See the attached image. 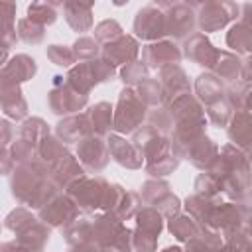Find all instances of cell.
Wrapping results in <instances>:
<instances>
[{
  "mask_svg": "<svg viewBox=\"0 0 252 252\" xmlns=\"http://www.w3.org/2000/svg\"><path fill=\"white\" fill-rule=\"evenodd\" d=\"M116 75V69L112 63H108L106 59L98 57L93 61H81L75 67L69 69L65 81L79 93L89 94L98 83H106L112 81Z\"/></svg>",
  "mask_w": 252,
  "mask_h": 252,
  "instance_id": "cell-6",
  "label": "cell"
},
{
  "mask_svg": "<svg viewBox=\"0 0 252 252\" xmlns=\"http://www.w3.org/2000/svg\"><path fill=\"white\" fill-rule=\"evenodd\" d=\"M18 136H24L28 140H33V142L41 144V140L49 136V126L41 118H28L26 122H22Z\"/></svg>",
  "mask_w": 252,
  "mask_h": 252,
  "instance_id": "cell-41",
  "label": "cell"
},
{
  "mask_svg": "<svg viewBox=\"0 0 252 252\" xmlns=\"http://www.w3.org/2000/svg\"><path fill=\"white\" fill-rule=\"evenodd\" d=\"M148 71H150L148 65L144 61L136 59V61H132V63H128V65H124L120 69V79H122V83L126 87L136 89L144 79H148Z\"/></svg>",
  "mask_w": 252,
  "mask_h": 252,
  "instance_id": "cell-37",
  "label": "cell"
},
{
  "mask_svg": "<svg viewBox=\"0 0 252 252\" xmlns=\"http://www.w3.org/2000/svg\"><path fill=\"white\" fill-rule=\"evenodd\" d=\"M73 51H75L77 59H81V61H93V59H98V55L102 53V45L94 37L81 35L73 43Z\"/></svg>",
  "mask_w": 252,
  "mask_h": 252,
  "instance_id": "cell-39",
  "label": "cell"
},
{
  "mask_svg": "<svg viewBox=\"0 0 252 252\" xmlns=\"http://www.w3.org/2000/svg\"><path fill=\"white\" fill-rule=\"evenodd\" d=\"M240 79H244L246 83L252 85V55H248L242 61V75H240Z\"/></svg>",
  "mask_w": 252,
  "mask_h": 252,
  "instance_id": "cell-47",
  "label": "cell"
},
{
  "mask_svg": "<svg viewBox=\"0 0 252 252\" xmlns=\"http://www.w3.org/2000/svg\"><path fill=\"white\" fill-rule=\"evenodd\" d=\"M69 252H104V248L98 246V244H94V242H83V244L71 246Z\"/></svg>",
  "mask_w": 252,
  "mask_h": 252,
  "instance_id": "cell-46",
  "label": "cell"
},
{
  "mask_svg": "<svg viewBox=\"0 0 252 252\" xmlns=\"http://www.w3.org/2000/svg\"><path fill=\"white\" fill-rule=\"evenodd\" d=\"M136 224L132 228L134 252H156L158 236L163 228V215L154 207H142L134 217Z\"/></svg>",
  "mask_w": 252,
  "mask_h": 252,
  "instance_id": "cell-8",
  "label": "cell"
},
{
  "mask_svg": "<svg viewBox=\"0 0 252 252\" xmlns=\"http://www.w3.org/2000/svg\"><path fill=\"white\" fill-rule=\"evenodd\" d=\"M240 18V4L234 2H201L197 4V28L201 33L222 30L226 24Z\"/></svg>",
  "mask_w": 252,
  "mask_h": 252,
  "instance_id": "cell-9",
  "label": "cell"
},
{
  "mask_svg": "<svg viewBox=\"0 0 252 252\" xmlns=\"http://www.w3.org/2000/svg\"><path fill=\"white\" fill-rule=\"evenodd\" d=\"M148 124L152 128H156L159 134L167 136L173 130V118H171V112L167 110V106H156L148 114Z\"/></svg>",
  "mask_w": 252,
  "mask_h": 252,
  "instance_id": "cell-44",
  "label": "cell"
},
{
  "mask_svg": "<svg viewBox=\"0 0 252 252\" xmlns=\"http://www.w3.org/2000/svg\"><path fill=\"white\" fill-rule=\"evenodd\" d=\"M219 183L220 193L232 201H242L252 189V163L248 156L232 144L219 150V158L207 169Z\"/></svg>",
  "mask_w": 252,
  "mask_h": 252,
  "instance_id": "cell-1",
  "label": "cell"
},
{
  "mask_svg": "<svg viewBox=\"0 0 252 252\" xmlns=\"http://www.w3.org/2000/svg\"><path fill=\"white\" fill-rule=\"evenodd\" d=\"M61 8H63V2H33L28 6V20L43 28L51 26L57 20Z\"/></svg>",
  "mask_w": 252,
  "mask_h": 252,
  "instance_id": "cell-33",
  "label": "cell"
},
{
  "mask_svg": "<svg viewBox=\"0 0 252 252\" xmlns=\"http://www.w3.org/2000/svg\"><path fill=\"white\" fill-rule=\"evenodd\" d=\"M106 142H108V150H110V158L120 163L122 167H128V169H140L146 161H144V156L140 154V150L136 148L134 142H128L126 138H122L120 134H108L106 136Z\"/></svg>",
  "mask_w": 252,
  "mask_h": 252,
  "instance_id": "cell-21",
  "label": "cell"
},
{
  "mask_svg": "<svg viewBox=\"0 0 252 252\" xmlns=\"http://www.w3.org/2000/svg\"><path fill=\"white\" fill-rule=\"evenodd\" d=\"M195 94H197L199 102H205L207 106L213 102H219L224 98L222 81L213 73H203L195 81Z\"/></svg>",
  "mask_w": 252,
  "mask_h": 252,
  "instance_id": "cell-30",
  "label": "cell"
},
{
  "mask_svg": "<svg viewBox=\"0 0 252 252\" xmlns=\"http://www.w3.org/2000/svg\"><path fill=\"white\" fill-rule=\"evenodd\" d=\"M77 158L87 171H94V173L102 171L110 161V150L106 138L94 134L83 138L77 144Z\"/></svg>",
  "mask_w": 252,
  "mask_h": 252,
  "instance_id": "cell-16",
  "label": "cell"
},
{
  "mask_svg": "<svg viewBox=\"0 0 252 252\" xmlns=\"http://www.w3.org/2000/svg\"><path fill=\"white\" fill-rule=\"evenodd\" d=\"M120 35H124V32H122V26L116 20H102L94 28V39L100 45H106V43L118 39Z\"/></svg>",
  "mask_w": 252,
  "mask_h": 252,
  "instance_id": "cell-42",
  "label": "cell"
},
{
  "mask_svg": "<svg viewBox=\"0 0 252 252\" xmlns=\"http://www.w3.org/2000/svg\"><path fill=\"white\" fill-rule=\"evenodd\" d=\"M179 165V158L175 154H169L158 161H152V163H146V171L152 175V177H163V175H169L173 173V169H177Z\"/></svg>",
  "mask_w": 252,
  "mask_h": 252,
  "instance_id": "cell-45",
  "label": "cell"
},
{
  "mask_svg": "<svg viewBox=\"0 0 252 252\" xmlns=\"http://www.w3.org/2000/svg\"><path fill=\"white\" fill-rule=\"evenodd\" d=\"M226 130H228V138H230L232 146H236L244 154H248L252 150V114L250 112L236 110L232 114L230 124L226 126Z\"/></svg>",
  "mask_w": 252,
  "mask_h": 252,
  "instance_id": "cell-25",
  "label": "cell"
},
{
  "mask_svg": "<svg viewBox=\"0 0 252 252\" xmlns=\"http://www.w3.org/2000/svg\"><path fill=\"white\" fill-rule=\"evenodd\" d=\"M2 252H26V250L20 248L16 242H4L2 244Z\"/></svg>",
  "mask_w": 252,
  "mask_h": 252,
  "instance_id": "cell-50",
  "label": "cell"
},
{
  "mask_svg": "<svg viewBox=\"0 0 252 252\" xmlns=\"http://www.w3.org/2000/svg\"><path fill=\"white\" fill-rule=\"evenodd\" d=\"M148 116V104L138 96L136 89L124 87L118 96V104L114 110V132L124 136L142 128V122Z\"/></svg>",
  "mask_w": 252,
  "mask_h": 252,
  "instance_id": "cell-5",
  "label": "cell"
},
{
  "mask_svg": "<svg viewBox=\"0 0 252 252\" xmlns=\"http://www.w3.org/2000/svg\"><path fill=\"white\" fill-rule=\"evenodd\" d=\"M134 32H136V37L150 43L165 39L167 37L165 2H150L142 6L134 18Z\"/></svg>",
  "mask_w": 252,
  "mask_h": 252,
  "instance_id": "cell-7",
  "label": "cell"
},
{
  "mask_svg": "<svg viewBox=\"0 0 252 252\" xmlns=\"http://www.w3.org/2000/svg\"><path fill=\"white\" fill-rule=\"evenodd\" d=\"M57 193H59V187L51 177V169L39 158L14 167L12 195L24 207L39 211Z\"/></svg>",
  "mask_w": 252,
  "mask_h": 252,
  "instance_id": "cell-2",
  "label": "cell"
},
{
  "mask_svg": "<svg viewBox=\"0 0 252 252\" xmlns=\"http://www.w3.org/2000/svg\"><path fill=\"white\" fill-rule=\"evenodd\" d=\"M244 215H246V209L242 205H238V203L236 205L234 203H219L211 211L209 220L205 224V230L220 234V236L226 238V236L242 230Z\"/></svg>",
  "mask_w": 252,
  "mask_h": 252,
  "instance_id": "cell-12",
  "label": "cell"
},
{
  "mask_svg": "<svg viewBox=\"0 0 252 252\" xmlns=\"http://www.w3.org/2000/svg\"><path fill=\"white\" fill-rule=\"evenodd\" d=\"M185 252H224V236L203 230L197 238L187 242Z\"/></svg>",
  "mask_w": 252,
  "mask_h": 252,
  "instance_id": "cell-34",
  "label": "cell"
},
{
  "mask_svg": "<svg viewBox=\"0 0 252 252\" xmlns=\"http://www.w3.org/2000/svg\"><path fill=\"white\" fill-rule=\"evenodd\" d=\"M205 112H207V118H209L215 126H219V128H226V126L230 124V120H232V106L228 104L226 98L209 104V106L205 108Z\"/></svg>",
  "mask_w": 252,
  "mask_h": 252,
  "instance_id": "cell-40",
  "label": "cell"
},
{
  "mask_svg": "<svg viewBox=\"0 0 252 252\" xmlns=\"http://www.w3.org/2000/svg\"><path fill=\"white\" fill-rule=\"evenodd\" d=\"M55 134L63 144H79L83 138L93 136L87 112H79L59 120V124L55 126Z\"/></svg>",
  "mask_w": 252,
  "mask_h": 252,
  "instance_id": "cell-24",
  "label": "cell"
},
{
  "mask_svg": "<svg viewBox=\"0 0 252 252\" xmlns=\"http://www.w3.org/2000/svg\"><path fill=\"white\" fill-rule=\"evenodd\" d=\"M138 53H140V43H138V39L124 33V35H120L118 39H114V41L102 45L100 57L106 59L108 63H112V65L116 67V65H128V63H132V61H136Z\"/></svg>",
  "mask_w": 252,
  "mask_h": 252,
  "instance_id": "cell-22",
  "label": "cell"
},
{
  "mask_svg": "<svg viewBox=\"0 0 252 252\" xmlns=\"http://www.w3.org/2000/svg\"><path fill=\"white\" fill-rule=\"evenodd\" d=\"M89 102V94H83L79 91H75L65 77L55 75L53 77V87L47 93V104L51 108L53 114H65V116H73L79 114V110H83Z\"/></svg>",
  "mask_w": 252,
  "mask_h": 252,
  "instance_id": "cell-10",
  "label": "cell"
},
{
  "mask_svg": "<svg viewBox=\"0 0 252 252\" xmlns=\"http://www.w3.org/2000/svg\"><path fill=\"white\" fill-rule=\"evenodd\" d=\"M2 130H4L2 146H4V150H8V148H10V122H8V120H2Z\"/></svg>",
  "mask_w": 252,
  "mask_h": 252,
  "instance_id": "cell-49",
  "label": "cell"
},
{
  "mask_svg": "<svg viewBox=\"0 0 252 252\" xmlns=\"http://www.w3.org/2000/svg\"><path fill=\"white\" fill-rule=\"evenodd\" d=\"M2 110L14 120H22L28 114V102L18 83L2 77Z\"/></svg>",
  "mask_w": 252,
  "mask_h": 252,
  "instance_id": "cell-26",
  "label": "cell"
},
{
  "mask_svg": "<svg viewBox=\"0 0 252 252\" xmlns=\"http://www.w3.org/2000/svg\"><path fill=\"white\" fill-rule=\"evenodd\" d=\"M226 100L232 108L236 110H244V112H250L252 114V85L246 83V85H238V87H232L226 94Z\"/></svg>",
  "mask_w": 252,
  "mask_h": 252,
  "instance_id": "cell-36",
  "label": "cell"
},
{
  "mask_svg": "<svg viewBox=\"0 0 252 252\" xmlns=\"http://www.w3.org/2000/svg\"><path fill=\"white\" fill-rule=\"evenodd\" d=\"M226 45L240 55H252V4H240V18L230 26Z\"/></svg>",
  "mask_w": 252,
  "mask_h": 252,
  "instance_id": "cell-18",
  "label": "cell"
},
{
  "mask_svg": "<svg viewBox=\"0 0 252 252\" xmlns=\"http://www.w3.org/2000/svg\"><path fill=\"white\" fill-rule=\"evenodd\" d=\"M45 55L57 67H71L77 61V55H75L73 47H67V45H55V43L53 45H47Z\"/></svg>",
  "mask_w": 252,
  "mask_h": 252,
  "instance_id": "cell-43",
  "label": "cell"
},
{
  "mask_svg": "<svg viewBox=\"0 0 252 252\" xmlns=\"http://www.w3.org/2000/svg\"><path fill=\"white\" fill-rule=\"evenodd\" d=\"M65 193L77 203L79 209L85 213H116L120 201L126 195V189H122L118 183H108L104 177H89L83 175L77 179L71 187L65 189Z\"/></svg>",
  "mask_w": 252,
  "mask_h": 252,
  "instance_id": "cell-3",
  "label": "cell"
},
{
  "mask_svg": "<svg viewBox=\"0 0 252 252\" xmlns=\"http://www.w3.org/2000/svg\"><path fill=\"white\" fill-rule=\"evenodd\" d=\"M6 228L16 234V244L26 252H43L49 242V226L43 220H37L28 207H18L6 217Z\"/></svg>",
  "mask_w": 252,
  "mask_h": 252,
  "instance_id": "cell-4",
  "label": "cell"
},
{
  "mask_svg": "<svg viewBox=\"0 0 252 252\" xmlns=\"http://www.w3.org/2000/svg\"><path fill=\"white\" fill-rule=\"evenodd\" d=\"M77 217H79V207L67 193H57L39 209V220H43L47 226L61 230Z\"/></svg>",
  "mask_w": 252,
  "mask_h": 252,
  "instance_id": "cell-15",
  "label": "cell"
},
{
  "mask_svg": "<svg viewBox=\"0 0 252 252\" xmlns=\"http://www.w3.org/2000/svg\"><path fill=\"white\" fill-rule=\"evenodd\" d=\"M167 37L187 39L197 28V4L193 2H165Z\"/></svg>",
  "mask_w": 252,
  "mask_h": 252,
  "instance_id": "cell-11",
  "label": "cell"
},
{
  "mask_svg": "<svg viewBox=\"0 0 252 252\" xmlns=\"http://www.w3.org/2000/svg\"><path fill=\"white\" fill-rule=\"evenodd\" d=\"M37 73V65H35V59H32L30 55L26 53H18L10 59V63H6L2 67V77L14 81V83H24V81H30L33 75Z\"/></svg>",
  "mask_w": 252,
  "mask_h": 252,
  "instance_id": "cell-28",
  "label": "cell"
},
{
  "mask_svg": "<svg viewBox=\"0 0 252 252\" xmlns=\"http://www.w3.org/2000/svg\"><path fill=\"white\" fill-rule=\"evenodd\" d=\"M87 118L91 124V132L94 136H108L114 130V110L108 102H96L87 110Z\"/></svg>",
  "mask_w": 252,
  "mask_h": 252,
  "instance_id": "cell-29",
  "label": "cell"
},
{
  "mask_svg": "<svg viewBox=\"0 0 252 252\" xmlns=\"http://www.w3.org/2000/svg\"><path fill=\"white\" fill-rule=\"evenodd\" d=\"M183 59V49L173 39H159L148 43L142 49V61L148 69H163L169 65H179Z\"/></svg>",
  "mask_w": 252,
  "mask_h": 252,
  "instance_id": "cell-17",
  "label": "cell"
},
{
  "mask_svg": "<svg viewBox=\"0 0 252 252\" xmlns=\"http://www.w3.org/2000/svg\"><path fill=\"white\" fill-rule=\"evenodd\" d=\"M185 158L189 159L195 167L199 169H211V165L215 163V159L219 158V146L205 134L203 138H199L197 142H193L191 146H187L181 154H179V159Z\"/></svg>",
  "mask_w": 252,
  "mask_h": 252,
  "instance_id": "cell-23",
  "label": "cell"
},
{
  "mask_svg": "<svg viewBox=\"0 0 252 252\" xmlns=\"http://www.w3.org/2000/svg\"><path fill=\"white\" fill-rule=\"evenodd\" d=\"M242 232L250 238V242H252V207L250 209H246V215H244V224H242Z\"/></svg>",
  "mask_w": 252,
  "mask_h": 252,
  "instance_id": "cell-48",
  "label": "cell"
},
{
  "mask_svg": "<svg viewBox=\"0 0 252 252\" xmlns=\"http://www.w3.org/2000/svg\"><path fill=\"white\" fill-rule=\"evenodd\" d=\"M134 144L140 150V154L144 156L146 163L158 161V159L173 154L171 138H167L165 134H159L150 124H146V126H142V128H138L134 132Z\"/></svg>",
  "mask_w": 252,
  "mask_h": 252,
  "instance_id": "cell-14",
  "label": "cell"
},
{
  "mask_svg": "<svg viewBox=\"0 0 252 252\" xmlns=\"http://www.w3.org/2000/svg\"><path fill=\"white\" fill-rule=\"evenodd\" d=\"M18 37L24 41V43H30V45H37L45 39V28L28 20V18H22L18 22Z\"/></svg>",
  "mask_w": 252,
  "mask_h": 252,
  "instance_id": "cell-38",
  "label": "cell"
},
{
  "mask_svg": "<svg viewBox=\"0 0 252 252\" xmlns=\"http://www.w3.org/2000/svg\"><path fill=\"white\" fill-rule=\"evenodd\" d=\"M136 93L138 96L148 104V106H158V104H163V89H161V83L159 79H144L138 87H136Z\"/></svg>",
  "mask_w": 252,
  "mask_h": 252,
  "instance_id": "cell-35",
  "label": "cell"
},
{
  "mask_svg": "<svg viewBox=\"0 0 252 252\" xmlns=\"http://www.w3.org/2000/svg\"><path fill=\"white\" fill-rule=\"evenodd\" d=\"M144 203L148 207H154L158 209L163 217L171 219L175 215H179V209H181V201L171 193V187L167 181H159V179H148L144 185H142V191H140Z\"/></svg>",
  "mask_w": 252,
  "mask_h": 252,
  "instance_id": "cell-13",
  "label": "cell"
},
{
  "mask_svg": "<svg viewBox=\"0 0 252 252\" xmlns=\"http://www.w3.org/2000/svg\"><path fill=\"white\" fill-rule=\"evenodd\" d=\"M159 83L163 89V106L191 93V83L187 79V73L179 65H169L159 69Z\"/></svg>",
  "mask_w": 252,
  "mask_h": 252,
  "instance_id": "cell-20",
  "label": "cell"
},
{
  "mask_svg": "<svg viewBox=\"0 0 252 252\" xmlns=\"http://www.w3.org/2000/svg\"><path fill=\"white\" fill-rule=\"evenodd\" d=\"M93 4H83V2H63V16L69 28L77 33L89 32L93 28Z\"/></svg>",
  "mask_w": 252,
  "mask_h": 252,
  "instance_id": "cell-27",
  "label": "cell"
},
{
  "mask_svg": "<svg viewBox=\"0 0 252 252\" xmlns=\"http://www.w3.org/2000/svg\"><path fill=\"white\" fill-rule=\"evenodd\" d=\"M213 75H217L220 81H228V83L240 79V75H242V59L238 55H234V53L220 51L219 61L213 67Z\"/></svg>",
  "mask_w": 252,
  "mask_h": 252,
  "instance_id": "cell-32",
  "label": "cell"
},
{
  "mask_svg": "<svg viewBox=\"0 0 252 252\" xmlns=\"http://www.w3.org/2000/svg\"><path fill=\"white\" fill-rule=\"evenodd\" d=\"M219 55H220V49H217L209 41V37L201 32H195L191 37L183 41V57H187L195 65L213 69L219 61Z\"/></svg>",
  "mask_w": 252,
  "mask_h": 252,
  "instance_id": "cell-19",
  "label": "cell"
},
{
  "mask_svg": "<svg viewBox=\"0 0 252 252\" xmlns=\"http://www.w3.org/2000/svg\"><path fill=\"white\" fill-rule=\"evenodd\" d=\"M167 228L179 242H185V244L203 232V228L199 226V222L191 215H181V213L167 220Z\"/></svg>",
  "mask_w": 252,
  "mask_h": 252,
  "instance_id": "cell-31",
  "label": "cell"
}]
</instances>
